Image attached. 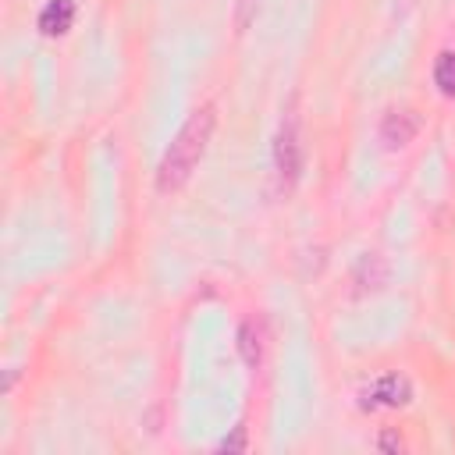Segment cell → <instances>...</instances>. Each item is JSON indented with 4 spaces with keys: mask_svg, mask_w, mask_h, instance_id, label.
Instances as JSON below:
<instances>
[{
    "mask_svg": "<svg viewBox=\"0 0 455 455\" xmlns=\"http://www.w3.org/2000/svg\"><path fill=\"white\" fill-rule=\"evenodd\" d=\"M75 21V0H50L39 11V32L43 36H64Z\"/></svg>",
    "mask_w": 455,
    "mask_h": 455,
    "instance_id": "5",
    "label": "cell"
},
{
    "mask_svg": "<svg viewBox=\"0 0 455 455\" xmlns=\"http://www.w3.org/2000/svg\"><path fill=\"white\" fill-rule=\"evenodd\" d=\"M213 124H217L213 103H203L199 110L188 114V121L178 128V135L171 139V146L164 149V156L156 164V192H164V196L167 192H178L192 178L196 164L206 153V142L213 135Z\"/></svg>",
    "mask_w": 455,
    "mask_h": 455,
    "instance_id": "1",
    "label": "cell"
},
{
    "mask_svg": "<svg viewBox=\"0 0 455 455\" xmlns=\"http://www.w3.org/2000/svg\"><path fill=\"white\" fill-rule=\"evenodd\" d=\"M238 352H242L245 366H252V370L263 363V331L256 327V320H245L238 327Z\"/></svg>",
    "mask_w": 455,
    "mask_h": 455,
    "instance_id": "6",
    "label": "cell"
},
{
    "mask_svg": "<svg viewBox=\"0 0 455 455\" xmlns=\"http://www.w3.org/2000/svg\"><path fill=\"white\" fill-rule=\"evenodd\" d=\"M434 85L441 89V96L455 100V50H441L434 60Z\"/></svg>",
    "mask_w": 455,
    "mask_h": 455,
    "instance_id": "7",
    "label": "cell"
},
{
    "mask_svg": "<svg viewBox=\"0 0 455 455\" xmlns=\"http://www.w3.org/2000/svg\"><path fill=\"white\" fill-rule=\"evenodd\" d=\"M416 132H419V117H416L412 110H391V114H384V121H380V142H384L387 149L409 146Z\"/></svg>",
    "mask_w": 455,
    "mask_h": 455,
    "instance_id": "4",
    "label": "cell"
},
{
    "mask_svg": "<svg viewBox=\"0 0 455 455\" xmlns=\"http://www.w3.org/2000/svg\"><path fill=\"white\" fill-rule=\"evenodd\" d=\"M412 398V387L402 373H384L363 391V409H398Z\"/></svg>",
    "mask_w": 455,
    "mask_h": 455,
    "instance_id": "3",
    "label": "cell"
},
{
    "mask_svg": "<svg viewBox=\"0 0 455 455\" xmlns=\"http://www.w3.org/2000/svg\"><path fill=\"white\" fill-rule=\"evenodd\" d=\"M274 178H277V192H291L299 174H302V135H299V117L295 110L288 107L281 124H277V135H274Z\"/></svg>",
    "mask_w": 455,
    "mask_h": 455,
    "instance_id": "2",
    "label": "cell"
},
{
    "mask_svg": "<svg viewBox=\"0 0 455 455\" xmlns=\"http://www.w3.org/2000/svg\"><path fill=\"white\" fill-rule=\"evenodd\" d=\"M380 448H384V451H402L405 441H402L398 434H384V437H380Z\"/></svg>",
    "mask_w": 455,
    "mask_h": 455,
    "instance_id": "9",
    "label": "cell"
},
{
    "mask_svg": "<svg viewBox=\"0 0 455 455\" xmlns=\"http://www.w3.org/2000/svg\"><path fill=\"white\" fill-rule=\"evenodd\" d=\"M249 7H252V0H242V11H238V28H245V21H249Z\"/></svg>",
    "mask_w": 455,
    "mask_h": 455,
    "instance_id": "10",
    "label": "cell"
},
{
    "mask_svg": "<svg viewBox=\"0 0 455 455\" xmlns=\"http://www.w3.org/2000/svg\"><path fill=\"white\" fill-rule=\"evenodd\" d=\"M238 448H245V427H235V434L220 441V451H238Z\"/></svg>",
    "mask_w": 455,
    "mask_h": 455,
    "instance_id": "8",
    "label": "cell"
}]
</instances>
